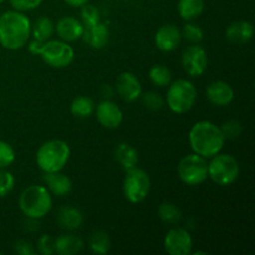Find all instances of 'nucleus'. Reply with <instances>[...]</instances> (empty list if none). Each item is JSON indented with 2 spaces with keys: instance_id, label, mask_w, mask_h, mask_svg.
<instances>
[{
  "instance_id": "nucleus-16",
  "label": "nucleus",
  "mask_w": 255,
  "mask_h": 255,
  "mask_svg": "<svg viewBox=\"0 0 255 255\" xmlns=\"http://www.w3.org/2000/svg\"><path fill=\"white\" fill-rule=\"evenodd\" d=\"M84 29L82 22L74 16L61 17L55 26V31L60 40L66 42H74L81 39Z\"/></svg>"
},
{
  "instance_id": "nucleus-31",
  "label": "nucleus",
  "mask_w": 255,
  "mask_h": 255,
  "mask_svg": "<svg viewBox=\"0 0 255 255\" xmlns=\"http://www.w3.org/2000/svg\"><path fill=\"white\" fill-rule=\"evenodd\" d=\"M84 26H90L100 21V11L94 5L85 4L81 6V20Z\"/></svg>"
},
{
  "instance_id": "nucleus-32",
  "label": "nucleus",
  "mask_w": 255,
  "mask_h": 255,
  "mask_svg": "<svg viewBox=\"0 0 255 255\" xmlns=\"http://www.w3.org/2000/svg\"><path fill=\"white\" fill-rule=\"evenodd\" d=\"M15 178L11 172L6 169H0V198L6 197L14 189Z\"/></svg>"
},
{
  "instance_id": "nucleus-30",
  "label": "nucleus",
  "mask_w": 255,
  "mask_h": 255,
  "mask_svg": "<svg viewBox=\"0 0 255 255\" xmlns=\"http://www.w3.org/2000/svg\"><path fill=\"white\" fill-rule=\"evenodd\" d=\"M15 157L16 154L11 144L5 141H0V169L11 166L15 161Z\"/></svg>"
},
{
  "instance_id": "nucleus-27",
  "label": "nucleus",
  "mask_w": 255,
  "mask_h": 255,
  "mask_svg": "<svg viewBox=\"0 0 255 255\" xmlns=\"http://www.w3.org/2000/svg\"><path fill=\"white\" fill-rule=\"evenodd\" d=\"M158 217L164 224L174 226L178 224L182 219V212L176 204L171 202H163L158 208Z\"/></svg>"
},
{
  "instance_id": "nucleus-13",
  "label": "nucleus",
  "mask_w": 255,
  "mask_h": 255,
  "mask_svg": "<svg viewBox=\"0 0 255 255\" xmlns=\"http://www.w3.org/2000/svg\"><path fill=\"white\" fill-rule=\"evenodd\" d=\"M95 111H96L97 121L100 122L101 126L106 127V128H117L124 121L122 110L114 101H110V100L100 102Z\"/></svg>"
},
{
  "instance_id": "nucleus-34",
  "label": "nucleus",
  "mask_w": 255,
  "mask_h": 255,
  "mask_svg": "<svg viewBox=\"0 0 255 255\" xmlns=\"http://www.w3.org/2000/svg\"><path fill=\"white\" fill-rule=\"evenodd\" d=\"M222 132H223L226 139H236L238 138L242 134V125L239 121H236V120H229V121L224 122L221 126Z\"/></svg>"
},
{
  "instance_id": "nucleus-28",
  "label": "nucleus",
  "mask_w": 255,
  "mask_h": 255,
  "mask_svg": "<svg viewBox=\"0 0 255 255\" xmlns=\"http://www.w3.org/2000/svg\"><path fill=\"white\" fill-rule=\"evenodd\" d=\"M148 77L153 85L158 87L168 86L172 82V72L164 65H154L148 72Z\"/></svg>"
},
{
  "instance_id": "nucleus-36",
  "label": "nucleus",
  "mask_w": 255,
  "mask_h": 255,
  "mask_svg": "<svg viewBox=\"0 0 255 255\" xmlns=\"http://www.w3.org/2000/svg\"><path fill=\"white\" fill-rule=\"evenodd\" d=\"M9 2L12 9L24 12L36 9L37 6H40L42 0H9Z\"/></svg>"
},
{
  "instance_id": "nucleus-29",
  "label": "nucleus",
  "mask_w": 255,
  "mask_h": 255,
  "mask_svg": "<svg viewBox=\"0 0 255 255\" xmlns=\"http://www.w3.org/2000/svg\"><path fill=\"white\" fill-rule=\"evenodd\" d=\"M182 37H184L186 40H188L192 44H199V42L203 40V30L201 26L193 24V22H188V24L184 25L183 30H182Z\"/></svg>"
},
{
  "instance_id": "nucleus-38",
  "label": "nucleus",
  "mask_w": 255,
  "mask_h": 255,
  "mask_svg": "<svg viewBox=\"0 0 255 255\" xmlns=\"http://www.w3.org/2000/svg\"><path fill=\"white\" fill-rule=\"evenodd\" d=\"M64 1L72 7H80V6H82V5L87 4V1H89V0H64Z\"/></svg>"
},
{
  "instance_id": "nucleus-35",
  "label": "nucleus",
  "mask_w": 255,
  "mask_h": 255,
  "mask_svg": "<svg viewBox=\"0 0 255 255\" xmlns=\"http://www.w3.org/2000/svg\"><path fill=\"white\" fill-rule=\"evenodd\" d=\"M55 239L49 234H44L37 241V251L42 255H52L55 254Z\"/></svg>"
},
{
  "instance_id": "nucleus-25",
  "label": "nucleus",
  "mask_w": 255,
  "mask_h": 255,
  "mask_svg": "<svg viewBox=\"0 0 255 255\" xmlns=\"http://www.w3.org/2000/svg\"><path fill=\"white\" fill-rule=\"evenodd\" d=\"M55 32V25L51 19L47 16H41L31 25V34L36 41H46L51 39Z\"/></svg>"
},
{
  "instance_id": "nucleus-8",
  "label": "nucleus",
  "mask_w": 255,
  "mask_h": 255,
  "mask_svg": "<svg viewBox=\"0 0 255 255\" xmlns=\"http://www.w3.org/2000/svg\"><path fill=\"white\" fill-rule=\"evenodd\" d=\"M124 196L129 203H141L147 198L151 189L148 173L138 167L127 169L124 179Z\"/></svg>"
},
{
  "instance_id": "nucleus-37",
  "label": "nucleus",
  "mask_w": 255,
  "mask_h": 255,
  "mask_svg": "<svg viewBox=\"0 0 255 255\" xmlns=\"http://www.w3.org/2000/svg\"><path fill=\"white\" fill-rule=\"evenodd\" d=\"M15 252L20 255H34L35 254V249L29 242L26 241H17L15 243Z\"/></svg>"
},
{
  "instance_id": "nucleus-11",
  "label": "nucleus",
  "mask_w": 255,
  "mask_h": 255,
  "mask_svg": "<svg viewBox=\"0 0 255 255\" xmlns=\"http://www.w3.org/2000/svg\"><path fill=\"white\" fill-rule=\"evenodd\" d=\"M164 249L169 255H189L193 251V239L186 229L173 228L164 237Z\"/></svg>"
},
{
  "instance_id": "nucleus-6",
  "label": "nucleus",
  "mask_w": 255,
  "mask_h": 255,
  "mask_svg": "<svg viewBox=\"0 0 255 255\" xmlns=\"http://www.w3.org/2000/svg\"><path fill=\"white\" fill-rule=\"evenodd\" d=\"M197 89L193 82L186 79H178L168 85L166 101L167 106L174 114H186L196 105Z\"/></svg>"
},
{
  "instance_id": "nucleus-19",
  "label": "nucleus",
  "mask_w": 255,
  "mask_h": 255,
  "mask_svg": "<svg viewBox=\"0 0 255 255\" xmlns=\"http://www.w3.org/2000/svg\"><path fill=\"white\" fill-rule=\"evenodd\" d=\"M226 36L229 41L236 42V44H246L251 41L254 36V26L252 22L244 21H234L227 27Z\"/></svg>"
},
{
  "instance_id": "nucleus-24",
  "label": "nucleus",
  "mask_w": 255,
  "mask_h": 255,
  "mask_svg": "<svg viewBox=\"0 0 255 255\" xmlns=\"http://www.w3.org/2000/svg\"><path fill=\"white\" fill-rule=\"evenodd\" d=\"M95 102L94 100L87 96H77L72 100L70 105V111L77 119H87L92 116L95 112Z\"/></svg>"
},
{
  "instance_id": "nucleus-23",
  "label": "nucleus",
  "mask_w": 255,
  "mask_h": 255,
  "mask_svg": "<svg viewBox=\"0 0 255 255\" xmlns=\"http://www.w3.org/2000/svg\"><path fill=\"white\" fill-rule=\"evenodd\" d=\"M204 0H179V16L186 21H193L204 11Z\"/></svg>"
},
{
  "instance_id": "nucleus-7",
  "label": "nucleus",
  "mask_w": 255,
  "mask_h": 255,
  "mask_svg": "<svg viewBox=\"0 0 255 255\" xmlns=\"http://www.w3.org/2000/svg\"><path fill=\"white\" fill-rule=\"evenodd\" d=\"M241 174V167L236 157L229 153H221L212 157L208 163V178L216 184L228 187L238 179Z\"/></svg>"
},
{
  "instance_id": "nucleus-17",
  "label": "nucleus",
  "mask_w": 255,
  "mask_h": 255,
  "mask_svg": "<svg viewBox=\"0 0 255 255\" xmlns=\"http://www.w3.org/2000/svg\"><path fill=\"white\" fill-rule=\"evenodd\" d=\"M81 39H84V41L92 49H104L110 40L109 27L101 21L90 26H85Z\"/></svg>"
},
{
  "instance_id": "nucleus-3",
  "label": "nucleus",
  "mask_w": 255,
  "mask_h": 255,
  "mask_svg": "<svg viewBox=\"0 0 255 255\" xmlns=\"http://www.w3.org/2000/svg\"><path fill=\"white\" fill-rule=\"evenodd\" d=\"M31 54L40 55L41 59L49 66L55 69L66 67L74 61L75 50L69 42L62 40H46V41H36L32 40L27 46Z\"/></svg>"
},
{
  "instance_id": "nucleus-18",
  "label": "nucleus",
  "mask_w": 255,
  "mask_h": 255,
  "mask_svg": "<svg viewBox=\"0 0 255 255\" xmlns=\"http://www.w3.org/2000/svg\"><path fill=\"white\" fill-rule=\"evenodd\" d=\"M44 182L46 188L51 192L54 196L64 197L69 194L72 189V182L66 174L60 172H52V173H45Z\"/></svg>"
},
{
  "instance_id": "nucleus-15",
  "label": "nucleus",
  "mask_w": 255,
  "mask_h": 255,
  "mask_svg": "<svg viewBox=\"0 0 255 255\" xmlns=\"http://www.w3.org/2000/svg\"><path fill=\"white\" fill-rule=\"evenodd\" d=\"M234 96L236 94H234L233 87L228 82L222 81V80L211 82L207 87V97L214 106H228L233 102Z\"/></svg>"
},
{
  "instance_id": "nucleus-5",
  "label": "nucleus",
  "mask_w": 255,
  "mask_h": 255,
  "mask_svg": "<svg viewBox=\"0 0 255 255\" xmlns=\"http://www.w3.org/2000/svg\"><path fill=\"white\" fill-rule=\"evenodd\" d=\"M19 208L29 219H41L52 208V198L45 186L32 184L25 188L19 197Z\"/></svg>"
},
{
  "instance_id": "nucleus-21",
  "label": "nucleus",
  "mask_w": 255,
  "mask_h": 255,
  "mask_svg": "<svg viewBox=\"0 0 255 255\" xmlns=\"http://www.w3.org/2000/svg\"><path fill=\"white\" fill-rule=\"evenodd\" d=\"M55 253L59 255H72L79 253L84 247V242L80 237L74 234H62L55 239Z\"/></svg>"
},
{
  "instance_id": "nucleus-39",
  "label": "nucleus",
  "mask_w": 255,
  "mask_h": 255,
  "mask_svg": "<svg viewBox=\"0 0 255 255\" xmlns=\"http://www.w3.org/2000/svg\"><path fill=\"white\" fill-rule=\"evenodd\" d=\"M5 1V0H0V4H1V2H4Z\"/></svg>"
},
{
  "instance_id": "nucleus-9",
  "label": "nucleus",
  "mask_w": 255,
  "mask_h": 255,
  "mask_svg": "<svg viewBox=\"0 0 255 255\" xmlns=\"http://www.w3.org/2000/svg\"><path fill=\"white\" fill-rule=\"evenodd\" d=\"M178 176L187 186H199L208 178V163L197 153L187 154L178 163Z\"/></svg>"
},
{
  "instance_id": "nucleus-12",
  "label": "nucleus",
  "mask_w": 255,
  "mask_h": 255,
  "mask_svg": "<svg viewBox=\"0 0 255 255\" xmlns=\"http://www.w3.org/2000/svg\"><path fill=\"white\" fill-rule=\"evenodd\" d=\"M116 91L122 100L133 102L142 95V85L133 72L125 71L117 76Z\"/></svg>"
},
{
  "instance_id": "nucleus-20",
  "label": "nucleus",
  "mask_w": 255,
  "mask_h": 255,
  "mask_svg": "<svg viewBox=\"0 0 255 255\" xmlns=\"http://www.w3.org/2000/svg\"><path fill=\"white\" fill-rule=\"evenodd\" d=\"M57 223L66 231H76L84 223V216L76 207L66 206L57 213Z\"/></svg>"
},
{
  "instance_id": "nucleus-2",
  "label": "nucleus",
  "mask_w": 255,
  "mask_h": 255,
  "mask_svg": "<svg viewBox=\"0 0 255 255\" xmlns=\"http://www.w3.org/2000/svg\"><path fill=\"white\" fill-rule=\"evenodd\" d=\"M188 141L192 151L207 159L218 154L227 139L221 126L211 121H199L192 126Z\"/></svg>"
},
{
  "instance_id": "nucleus-40",
  "label": "nucleus",
  "mask_w": 255,
  "mask_h": 255,
  "mask_svg": "<svg viewBox=\"0 0 255 255\" xmlns=\"http://www.w3.org/2000/svg\"><path fill=\"white\" fill-rule=\"evenodd\" d=\"M0 15H1V12H0Z\"/></svg>"
},
{
  "instance_id": "nucleus-10",
  "label": "nucleus",
  "mask_w": 255,
  "mask_h": 255,
  "mask_svg": "<svg viewBox=\"0 0 255 255\" xmlns=\"http://www.w3.org/2000/svg\"><path fill=\"white\" fill-rule=\"evenodd\" d=\"M182 66L189 76H202L208 66L207 51L198 44L191 45L184 50L182 55Z\"/></svg>"
},
{
  "instance_id": "nucleus-14",
  "label": "nucleus",
  "mask_w": 255,
  "mask_h": 255,
  "mask_svg": "<svg viewBox=\"0 0 255 255\" xmlns=\"http://www.w3.org/2000/svg\"><path fill=\"white\" fill-rule=\"evenodd\" d=\"M182 41V32L176 25L167 24L159 27L154 35V44L161 51L171 52L179 46Z\"/></svg>"
},
{
  "instance_id": "nucleus-1",
  "label": "nucleus",
  "mask_w": 255,
  "mask_h": 255,
  "mask_svg": "<svg viewBox=\"0 0 255 255\" xmlns=\"http://www.w3.org/2000/svg\"><path fill=\"white\" fill-rule=\"evenodd\" d=\"M31 22L29 17L17 10H9L0 15V45L4 49L16 51L29 42Z\"/></svg>"
},
{
  "instance_id": "nucleus-22",
  "label": "nucleus",
  "mask_w": 255,
  "mask_h": 255,
  "mask_svg": "<svg viewBox=\"0 0 255 255\" xmlns=\"http://www.w3.org/2000/svg\"><path fill=\"white\" fill-rule=\"evenodd\" d=\"M115 158L119 162L120 166L127 171L138 163V152L133 146L128 143H120L115 149Z\"/></svg>"
},
{
  "instance_id": "nucleus-33",
  "label": "nucleus",
  "mask_w": 255,
  "mask_h": 255,
  "mask_svg": "<svg viewBox=\"0 0 255 255\" xmlns=\"http://www.w3.org/2000/svg\"><path fill=\"white\" fill-rule=\"evenodd\" d=\"M142 100H143L144 106L147 107L151 111H158L163 107L164 105V99L158 94V92L154 91H148L142 96Z\"/></svg>"
},
{
  "instance_id": "nucleus-26",
  "label": "nucleus",
  "mask_w": 255,
  "mask_h": 255,
  "mask_svg": "<svg viewBox=\"0 0 255 255\" xmlns=\"http://www.w3.org/2000/svg\"><path fill=\"white\" fill-rule=\"evenodd\" d=\"M89 247L94 254H107L110 252V248H111V241L109 238V234L105 231L92 232L89 239Z\"/></svg>"
},
{
  "instance_id": "nucleus-4",
  "label": "nucleus",
  "mask_w": 255,
  "mask_h": 255,
  "mask_svg": "<svg viewBox=\"0 0 255 255\" xmlns=\"http://www.w3.org/2000/svg\"><path fill=\"white\" fill-rule=\"evenodd\" d=\"M70 147L62 139H50L37 148L35 161L44 173L60 172L69 162Z\"/></svg>"
}]
</instances>
